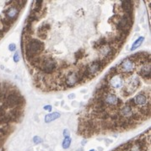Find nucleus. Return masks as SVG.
<instances>
[{"label": "nucleus", "instance_id": "1", "mask_svg": "<svg viewBox=\"0 0 151 151\" xmlns=\"http://www.w3.org/2000/svg\"><path fill=\"white\" fill-rule=\"evenodd\" d=\"M44 50V43L38 39H31L25 45V55L30 61L38 56Z\"/></svg>", "mask_w": 151, "mask_h": 151}, {"label": "nucleus", "instance_id": "2", "mask_svg": "<svg viewBox=\"0 0 151 151\" xmlns=\"http://www.w3.org/2000/svg\"><path fill=\"white\" fill-rule=\"evenodd\" d=\"M107 63H108L104 59L95 60V61H93L92 63L88 64V65L85 67V69H86V71L88 73V74L91 78V77L97 74Z\"/></svg>", "mask_w": 151, "mask_h": 151}, {"label": "nucleus", "instance_id": "3", "mask_svg": "<svg viewBox=\"0 0 151 151\" xmlns=\"http://www.w3.org/2000/svg\"><path fill=\"white\" fill-rule=\"evenodd\" d=\"M102 101L105 103V105H110L113 107L114 108H120V107L123 105V101L120 99L117 98V96L112 93H107L102 97Z\"/></svg>", "mask_w": 151, "mask_h": 151}, {"label": "nucleus", "instance_id": "4", "mask_svg": "<svg viewBox=\"0 0 151 151\" xmlns=\"http://www.w3.org/2000/svg\"><path fill=\"white\" fill-rule=\"evenodd\" d=\"M134 68H135V63H134L133 61L131 60L130 58H127L124 59L121 63L119 68H118V72H121L122 75L130 74L134 70Z\"/></svg>", "mask_w": 151, "mask_h": 151}, {"label": "nucleus", "instance_id": "5", "mask_svg": "<svg viewBox=\"0 0 151 151\" xmlns=\"http://www.w3.org/2000/svg\"><path fill=\"white\" fill-rule=\"evenodd\" d=\"M57 67L56 61L52 58H45L43 57L42 62L40 66V69L46 73H50L55 70Z\"/></svg>", "mask_w": 151, "mask_h": 151}, {"label": "nucleus", "instance_id": "6", "mask_svg": "<svg viewBox=\"0 0 151 151\" xmlns=\"http://www.w3.org/2000/svg\"><path fill=\"white\" fill-rule=\"evenodd\" d=\"M139 85H140V81L138 78H133V79H130L129 81H128L127 85L125 86V88L123 89V95L124 96L130 95L132 93H133L138 88H139Z\"/></svg>", "mask_w": 151, "mask_h": 151}, {"label": "nucleus", "instance_id": "7", "mask_svg": "<svg viewBox=\"0 0 151 151\" xmlns=\"http://www.w3.org/2000/svg\"><path fill=\"white\" fill-rule=\"evenodd\" d=\"M109 83L111 88L120 89L123 85V76L122 74H115L109 79Z\"/></svg>", "mask_w": 151, "mask_h": 151}, {"label": "nucleus", "instance_id": "8", "mask_svg": "<svg viewBox=\"0 0 151 151\" xmlns=\"http://www.w3.org/2000/svg\"><path fill=\"white\" fill-rule=\"evenodd\" d=\"M19 13H20V9L17 8V6L13 5L5 11V18H7L8 20L14 22L17 19Z\"/></svg>", "mask_w": 151, "mask_h": 151}, {"label": "nucleus", "instance_id": "9", "mask_svg": "<svg viewBox=\"0 0 151 151\" xmlns=\"http://www.w3.org/2000/svg\"><path fill=\"white\" fill-rule=\"evenodd\" d=\"M78 83H79V80L78 73L76 72L70 73L67 76L66 80H65V84L67 86H69V87H73V86L77 85Z\"/></svg>", "mask_w": 151, "mask_h": 151}, {"label": "nucleus", "instance_id": "10", "mask_svg": "<svg viewBox=\"0 0 151 151\" xmlns=\"http://www.w3.org/2000/svg\"><path fill=\"white\" fill-rule=\"evenodd\" d=\"M151 70H150V63H146L141 67L139 70V74L143 77V78L146 79H150V74H151Z\"/></svg>", "mask_w": 151, "mask_h": 151}, {"label": "nucleus", "instance_id": "11", "mask_svg": "<svg viewBox=\"0 0 151 151\" xmlns=\"http://www.w3.org/2000/svg\"><path fill=\"white\" fill-rule=\"evenodd\" d=\"M133 102L135 105H144L148 103V98L145 95L141 93V94H138L133 98Z\"/></svg>", "mask_w": 151, "mask_h": 151}, {"label": "nucleus", "instance_id": "12", "mask_svg": "<svg viewBox=\"0 0 151 151\" xmlns=\"http://www.w3.org/2000/svg\"><path fill=\"white\" fill-rule=\"evenodd\" d=\"M121 6L125 14H133V3L132 1H123L121 3Z\"/></svg>", "mask_w": 151, "mask_h": 151}, {"label": "nucleus", "instance_id": "13", "mask_svg": "<svg viewBox=\"0 0 151 151\" xmlns=\"http://www.w3.org/2000/svg\"><path fill=\"white\" fill-rule=\"evenodd\" d=\"M132 110H133V108L126 104L121 108V111H121V116L122 117H125V118L127 117H130V116L132 115Z\"/></svg>", "mask_w": 151, "mask_h": 151}, {"label": "nucleus", "instance_id": "14", "mask_svg": "<svg viewBox=\"0 0 151 151\" xmlns=\"http://www.w3.org/2000/svg\"><path fill=\"white\" fill-rule=\"evenodd\" d=\"M60 116H61V114L59 113V112H57V111L47 114L46 117H45V123H51V122H52L54 120L57 119L58 117H60Z\"/></svg>", "mask_w": 151, "mask_h": 151}, {"label": "nucleus", "instance_id": "15", "mask_svg": "<svg viewBox=\"0 0 151 151\" xmlns=\"http://www.w3.org/2000/svg\"><path fill=\"white\" fill-rule=\"evenodd\" d=\"M144 41V36H140L139 37L138 39L136 40V41L133 44V46H132L131 47V51H134V50H136L138 47H139L141 44L143 43V41Z\"/></svg>", "mask_w": 151, "mask_h": 151}, {"label": "nucleus", "instance_id": "16", "mask_svg": "<svg viewBox=\"0 0 151 151\" xmlns=\"http://www.w3.org/2000/svg\"><path fill=\"white\" fill-rule=\"evenodd\" d=\"M72 143V139L69 138H64V139L63 141V144H62V146L64 149H69V148L70 147V144H71Z\"/></svg>", "mask_w": 151, "mask_h": 151}, {"label": "nucleus", "instance_id": "17", "mask_svg": "<svg viewBox=\"0 0 151 151\" xmlns=\"http://www.w3.org/2000/svg\"><path fill=\"white\" fill-rule=\"evenodd\" d=\"M33 143L35 144H39L41 143H42V139H41V138H40L39 136H35L33 138Z\"/></svg>", "mask_w": 151, "mask_h": 151}, {"label": "nucleus", "instance_id": "18", "mask_svg": "<svg viewBox=\"0 0 151 151\" xmlns=\"http://www.w3.org/2000/svg\"><path fill=\"white\" fill-rule=\"evenodd\" d=\"M84 56V52H82L81 51H79V52H77L76 54H75V57H76V58L77 59H79V58H81V57Z\"/></svg>", "mask_w": 151, "mask_h": 151}, {"label": "nucleus", "instance_id": "19", "mask_svg": "<svg viewBox=\"0 0 151 151\" xmlns=\"http://www.w3.org/2000/svg\"><path fill=\"white\" fill-rule=\"evenodd\" d=\"M14 61L15 63H17L20 61V54H19V52H15L14 53Z\"/></svg>", "mask_w": 151, "mask_h": 151}, {"label": "nucleus", "instance_id": "20", "mask_svg": "<svg viewBox=\"0 0 151 151\" xmlns=\"http://www.w3.org/2000/svg\"><path fill=\"white\" fill-rule=\"evenodd\" d=\"M15 49H16V46L14 43H12L9 46V50L11 51V52H14V51H15Z\"/></svg>", "mask_w": 151, "mask_h": 151}, {"label": "nucleus", "instance_id": "21", "mask_svg": "<svg viewBox=\"0 0 151 151\" xmlns=\"http://www.w3.org/2000/svg\"><path fill=\"white\" fill-rule=\"evenodd\" d=\"M69 135H70L69 130V129H64L63 130V136H64V138H69Z\"/></svg>", "mask_w": 151, "mask_h": 151}, {"label": "nucleus", "instance_id": "22", "mask_svg": "<svg viewBox=\"0 0 151 151\" xmlns=\"http://www.w3.org/2000/svg\"><path fill=\"white\" fill-rule=\"evenodd\" d=\"M45 111H52V107L51 105H45V107H43Z\"/></svg>", "mask_w": 151, "mask_h": 151}, {"label": "nucleus", "instance_id": "23", "mask_svg": "<svg viewBox=\"0 0 151 151\" xmlns=\"http://www.w3.org/2000/svg\"><path fill=\"white\" fill-rule=\"evenodd\" d=\"M69 99H74V98H75V95H74V94L69 95Z\"/></svg>", "mask_w": 151, "mask_h": 151}, {"label": "nucleus", "instance_id": "24", "mask_svg": "<svg viewBox=\"0 0 151 151\" xmlns=\"http://www.w3.org/2000/svg\"><path fill=\"white\" fill-rule=\"evenodd\" d=\"M86 143H87V141H86V140H83V141H82V143H81V144H82V145H85V144Z\"/></svg>", "mask_w": 151, "mask_h": 151}, {"label": "nucleus", "instance_id": "25", "mask_svg": "<svg viewBox=\"0 0 151 151\" xmlns=\"http://www.w3.org/2000/svg\"><path fill=\"white\" fill-rule=\"evenodd\" d=\"M89 151H95V149H90Z\"/></svg>", "mask_w": 151, "mask_h": 151}]
</instances>
